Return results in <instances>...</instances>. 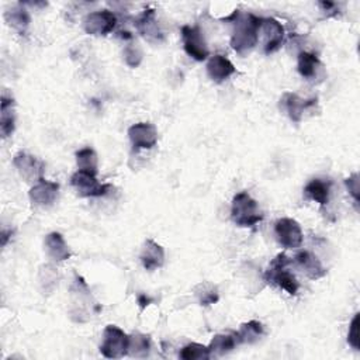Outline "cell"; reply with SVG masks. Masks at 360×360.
<instances>
[{
    "label": "cell",
    "instance_id": "6da1fadb",
    "mask_svg": "<svg viewBox=\"0 0 360 360\" xmlns=\"http://www.w3.org/2000/svg\"><path fill=\"white\" fill-rule=\"evenodd\" d=\"M237 20L235 28L231 37V47L235 52L245 55L255 48L259 40V31L262 26V17H258L252 13L241 14L235 12Z\"/></svg>",
    "mask_w": 360,
    "mask_h": 360
},
{
    "label": "cell",
    "instance_id": "7a4b0ae2",
    "mask_svg": "<svg viewBox=\"0 0 360 360\" xmlns=\"http://www.w3.org/2000/svg\"><path fill=\"white\" fill-rule=\"evenodd\" d=\"M231 219L238 227L252 228L263 220V214L259 211L255 199H252L248 192H241L232 199Z\"/></svg>",
    "mask_w": 360,
    "mask_h": 360
},
{
    "label": "cell",
    "instance_id": "3957f363",
    "mask_svg": "<svg viewBox=\"0 0 360 360\" xmlns=\"http://www.w3.org/2000/svg\"><path fill=\"white\" fill-rule=\"evenodd\" d=\"M289 263H290V261L286 257V254H279L270 262V265L265 273V280L269 284L280 287L281 290L289 293L290 296H296L300 289V284H299L297 279L294 277V274L287 269V265Z\"/></svg>",
    "mask_w": 360,
    "mask_h": 360
},
{
    "label": "cell",
    "instance_id": "277c9868",
    "mask_svg": "<svg viewBox=\"0 0 360 360\" xmlns=\"http://www.w3.org/2000/svg\"><path fill=\"white\" fill-rule=\"evenodd\" d=\"M130 337L116 326H107L103 332L100 353L107 359H121L128 354Z\"/></svg>",
    "mask_w": 360,
    "mask_h": 360
},
{
    "label": "cell",
    "instance_id": "5b68a950",
    "mask_svg": "<svg viewBox=\"0 0 360 360\" xmlns=\"http://www.w3.org/2000/svg\"><path fill=\"white\" fill-rule=\"evenodd\" d=\"M13 165L26 183L35 185V183H39L41 179H44L46 163L41 159H39L37 157L26 154V152H19L13 158Z\"/></svg>",
    "mask_w": 360,
    "mask_h": 360
},
{
    "label": "cell",
    "instance_id": "8992f818",
    "mask_svg": "<svg viewBox=\"0 0 360 360\" xmlns=\"http://www.w3.org/2000/svg\"><path fill=\"white\" fill-rule=\"evenodd\" d=\"M70 185L81 197H103L112 189L110 185L99 183L96 174L78 170L70 177Z\"/></svg>",
    "mask_w": 360,
    "mask_h": 360
},
{
    "label": "cell",
    "instance_id": "52a82bcc",
    "mask_svg": "<svg viewBox=\"0 0 360 360\" xmlns=\"http://www.w3.org/2000/svg\"><path fill=\"white\" fill-rule=\"evenodd\" d=\"M182 40H183V48L190 58L203 62L210 57V51L204 40V35L199 27L183 26Z\"/></svg>",
    "mask_w": 360,
    "mask_h": 360
},
{
    "label": "cell",
    "instance_id": "ba28073f",
    "mask_svg": "<svg viewBox=\"0 0 360 360\" xmlns=\"http://www.w3.org/2000/svg\"><path fill=\"white\" fill-rule=\"evenodd\" d=\"M117 24V17L110 10H99L89 13L83 20V28L89 35L104 37L110 34Z\"/></svg>",
    "mask_w": 360,
    "mask_h": 360
},
{
    "label": "cell",
    "instance_id": "9c48e42d",
    "mask_svg": "<svg viewBox=\"0 0 360 360\" xmlns=\"http://www.w3.org/2000/svg\"><path fill=\"white\" fill-rule=\"evenodd\" d=\"M274 234L279 243L287 249L299 248L303 243V230L293 219H280L274 224Z\"/></svg>",
    "mask_w": 360,
    "mask_h": 360
},
{
    "label": "cell",
    "instance_id": "30bf717a",
    "mask_svg": "<svg viewBox=\"0 0 360 360\" xmlns=\"http://www.w3.org/2000/svg\"><path fill=\"white\" fill-rule=\"evenodd\" d=\"M134 150H151L158 143V131L151 123H137L128 128Z\"/></svg>",
    "mask_w": 360,
    "mask_h": 360
},
{
    "label": "cell",
    "instance_id": "8fae6325",
    "mask_svg": "<svg viewBox=\"0 0 360 360\" xmlns=\"http://www.w3.org/2000/svg\"><path fill=\"white\" fill-rule=\"evenodd\" d=\"M261 31L263 32V51L266 55H270L281 48L286 37V31L280 21H277L273 17L262 19Z\"/></svg>",
    "mask_w": 360,
    "mask_h": 360
},
{
    "label": "cell",
    "instance_id": "7c38bea8",
    "mask_svg": "<svg viewBox=\"0 0 360 360\" xmlns=\"http://www.w3.org/2000/svg\"><path fill=\"white\" fill-rule=\"evenodd\" d=\"M135 28L142 35L143 39L150 43H161L165 40V35L159 28V24L157 21L155 10L147 9L143 10L138 19L135 20Z\"/></svg>",
    "mask_w": 360,
    "mask_h": 360
},
{
    "label": "cell",
    "instance_id": "4fadbf2b",
    "mask_svg": "<svg viewBox=\"0 0 360 360\" xmlns=\"http://www.w3.org/2000/svg\"><path fill=\"white\" fill-rule=\"evenodd\" d=\"M59 194V185L57 182H50L47 179H41L35 183L28 193L31 203L37 207H50L55 203Z\"/></svg>",
    "mask_w": 360,
    "mask_h": 360
},
{
    "label": "cell",
    "instance_id": "5bb4252c",
    "mask_svg": "<svg viewBox=\"0 0 360 360\" xmlns=\"http://www.w3.org/2000/svg\"><path fill=\"white\" fill-rule=\"evenodd\" d=\"M280 104L292 121L300 123L303 120V114L310 109V107L317 104V99L306 100L296 93L286 92L280 99Z\"/></svg>",
    "mask_w": 360,
    "mask_h": 360
},
{
    "label": "cell",
    "instance_id": "9a60e30c",
    "mask_svg": "<svg viewBox=\"0 0 360 360\" xmlns=\"http://www.w3.org/2000/svg\"><path fill=\"white\" fill-rule=\"evenodd\" d=\"M237 72L234 63L224 55H212L207 62V74L211 81L221 83Z\"/></svg>",
    "mask_w": 360,
    "mask_h": 360
},
{
    "label": "cell",
    "instance_id": "2e32d148",
    "mask_svg": "<svg viewBox=\"0 0 360 360\" xmlns=\"http://www.w3.org/2000/svg\"><path fill=\"white\" fill-rule=\"evenodd\" d=\"M139 259H141V263L143 268L152 272L155 269L162 268V265L165 262V250L154 239H147L146 242H143V246L141 249Z\"/></svg>",
    "mask_w": 360,
    "mask_h": 360
},
{
    "label": "cell",
    "instance_id": "e0dca14e",
    "mask_svg": "<svg viewBox=\"0 0 360 360\" xmlns=\"http://www.w3.org/2000/svg\"><path fill=\"white\" fill-rule=\"evenodd\" d=\"M294 261L299 265V268L304 272V274L311 280L322 279L328 272L326 268H323L318 257L314 255L310 250H300L296 255Z\"/></svg>",
    "mask_w": 360,
    "mask_h": 360
},
{
    "label": "cell",
    "instance_id": "ac0fdd59",
    "mask_svg": "<svg viewBox=\"0 0 360 360\" xmlns=\"http://www.w3.org/2000/svg\"><path fill=\"white\" fill-rule=\"evenodd\" d=\"M44 246L47 255L55 262L68 261L72 257V252L59 232H51L44 239Z\"/></svg>",
    "mask_w": 360,
    "mask_h": 360
},
{
    "label": "cell",
    "instance_id": "d6986e66",
    "mask_svg": "<svg viewBox=\"0 0 360 360\" xmlns=\"http://www.w3.org/2000/svg\"><path fill=\"white\" fill-rule=\"evenodd\" d=\"M322 63L319 61V58L312 54V52H307V51H301L299 54V62H297V69L300 72V75L311 82H315V79H318L321 77L322 72Z\"/></svg>",
    "mask_w": 360,
    "mask_h": 360
},
{
    "label": "cell",
    "instance_id": "ffe728a7",
    "mask_svg": "<svg viewBox=\"0 0 360 360\" xmlns=\"http://www.w3.org/2000/svg\"><path fill=\"white\" fill-rule=\"evenodd\" d=\"M330 193H331V182H326L322 179H312L311 182L307 183L304 188V194L318 203L319 206H326L330 201Z\"/></svg>",
    "mask_w": 360,
    "mask_h": 360
},
{
    "label": "cell",
    "instance_id": "44dd1931",
    "mask_svg": "<svg viewBox=\"0 0 360 360\" xmlns=\"http://www.w3.org/2000/svg\"><path fill=\"white\" fill-rule=\"evenodd\" d=\"M13 106H14V100L3 94L2 103H0V112H2V117H0V131H2L3 138H8L14 132L16 117H14Z\"/></svg>",
    "mask_w": 360,
    "mask_h": 360
},
{
    "label": "cell",
    "instance_id": "7402d4cb",
    "mask_svg": "<svg viewBox=\"0 0 360 360\" xmlns=\"http://www.w3.org/2000/svg\"><path fill=\"white\" fill-rule=\"evenodd\" d=\"M265 334V328L262 323L259 321H248L245 323H242L239 331L235 334V338L238 341V345L239 343H255L258 342Z\"/></svg>",
    "mask_w": 360,
    "mask_h": 360
},
{
    "label": "cell",
    "instance_id": "603a6c76",
    "mask_svg": "<svg viewBox=\"0 0 360 360\" xmlns=\"http://www.w3.org/2000/svg\"><path fill=\"white\" fill-rule=\"evenodd\" d=\"M238 345V341L235 338V334H219L215 335L210 345H208V350H210V356H224L227 353H230L231 350L235 349V346Z\"/></svg>",
    "mask_w": 360,
    "mask_h": 360
},
{
    "label": "cell",
    "instance_id": "cb8c5ba5",
    "mask_svg": "<svg viewBox=\"0 0 360 360\" xmlns=\"http://www.w3.org/2000/svg\"><path fill=\"white\" fill-rule=\"evenodd\" d=\"M5 20L12 28L19 31L20 34H24L31 23V16H30L28 10L24 9L23 5H20V6H16V8L10 9L9 12H6Z\"/></svg>",
    "mask_w": 360,
    "mask_h": 360
},
{
    "label": "cell",
    "instance_id": "d4e9b609",
    "mask_svg": "<svg viewBox=\"0 0 360 360\" xmlns=\"http://www.w3.org/2000/svg\"><path fill=\"white\" fill-rule=\"evenodd\" d=\"M75 157H77V163H78L79 170H83V172L92 173V174H97L99 158L93 148L88 147V148L79 150Z\"/></svg>",
    "mask_w": 360,
    "mask_h": 360
},
{
    "label": "cell",
    "instance_id": "484cf974",
    "mask_svg": "<svg viewBox=\"0 0 360 360\" xmlns=\"http://www.w3.org/2000/svg\"><path fill=\"white\" fill-rule=\"evenodd\" d=\"M151 350V338L150 335L134 334L130 337L128 354L135 357H146Z\"/></svg>",
    "mask_w": 360,
    "mask_h": 360
},
{
    "label": "cell",
    "instance_id": "4316f807",
    "mask_svg": "<svg viewBox=\"0 0 360 360\" xmlns=\"http://www.w3.org/2000/svg\"><path fill=\"white\" fill-rule=\"evenodd\" d=\"M194 292H196V296L199 299V303L204 307L219 303V300H220L217 287L212 286L211 283H207V281L200 283L194 289Z\"/></svg>",
    "mask_w": 360,
    "mask_h": 360
},
{
    "label": "cell",
    "instance_id": "83f0119b",
    "mask_svg": "<svg viewBox=\"0 0 360 360\" xmlns=\"http://www.w3.org/2000/svg\"><path fill=\"white\" fill-rule=\"evenodd\" d=\"M179 356L183 360H207L211 357L208 346H204V345L196 343V342L189 343L185 348H182Z\"/></svg>",
    "mask_w": 360,
    "mask_h": 360
},
{
    "label": "cell",
    "instance_id": "f1b7e54d",
    "mask_svg": "<svg viewBox=\"0 0 360 360\" xmlns=\"http://www.w3.org/2000/svg\"><path fill=\"white\" fill-rule=\"evenodd\" d=\"M124 61L130 68H137L142 61V51L137 44H128L124 48Z\"/></svg>",
    "mask_w": 360,
    "mask_h": 360
},
{
    "label": "cell",
    "instance_id": "f546056e",
    "mask_svg": "<svg viewBox=\"0 0 360 360\" xmlns=\"http://www.w3.org/2000/svg\"><path fill=\"white\" fill-rule=\"evenodd\" d=\"M359 327H360V314H354L352 322H350V327H349V332H348V343L354 349L359 350L360 345V338H359Z\"/></svg>",
    "mask_w": 360,
    "mask_h": 360
},
{
    "label": "cell",
    "instance_id": "4dcf8cb0",
    "mask_svg": "<svg viewBox=\"0 0 360 360\" xmlns=\"http://www.w3.org/2000/svg\"><path fill=\"white\" fill-rule=\"evenodd\" d=\"M345 185L350 193V196L353 197V200L356 201V204H359L360 201V182H359V173H353L350 174L346 180Z\"/></svg>",
    "mask_w": 360,
    "mask_h": 360
},
{
    "label": "cell",
    "instance_id": "1f68e13d",
    "mask_svg": "<svg viewBox=\"0 0 360 360\" xmlns=\"http://www.w3.org/2000/svg\"><path fill=\"white\" fill-rule=\"evenodd\" d=\"M319 8L322 9V12L327 14V17H332V16H337L338 12H337V3H332V2H319L318 3Z\"/></svg>",
    "mask_w": 360,
    "mask_h": 360
},
{
    "label": "cell",
    "instance_id": "d6a6232c",
    "mask_svg": "<svg viewBox=\"0 0 360 360\" xmlns=\"http://www.w3.org/2000/svg\"><path fill=\"white\" fill-rule=\"evenodd\" d=\"M152 303V300L150 299V297H147L146 294H141L139 297H138V304L141 306V308H146L147 306H150Z\"/></svg>",
    "mask_w": 360,
    "mask_h": 360
},
{
    "label": "cell",
    "instance_id": "836d02e7",
    "mask_svg": "<svg viewBox=\"0 0 360 360\" xmlns=\"http://www.w3.org/2000/svg\"><path fill=\"white\" fill-rule=\"evenodd\" d=\"M10 235H12V232H8L6 230H3V232H2V245H3V246H6V243H8L9 238H10Z\"/></svg>",
    "mask_w": 360,
    "mask_h": 360
}]
</instances>
